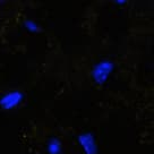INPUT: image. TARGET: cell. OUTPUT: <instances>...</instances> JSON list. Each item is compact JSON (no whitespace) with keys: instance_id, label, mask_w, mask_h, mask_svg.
<instances>
[{"instance_id":"4","label":"cell","mask_w":154,"mask_h":154,"mask_svg":"<svg viewBox=\"0 0 154 154\" xmlns=\"http://www.w3.org/2000/svg\"><path fill=\"white\" fill-rule=\"evenodd\" d=\"M47 152L48 154H63V144L59 138L51 137L47 144Z\"/></svg>"},{"instance_id":"6","label":"cell","mask_w":154,"mask_h":154,"mask_svg":"<svg viewBox=\"0 0 154 154\" xmlns=\"http://www.w3.org/2000/svg\"><path fill=\"white\" fill-rule=\"evenodd\" d=\"M115 2L118 6H125L126 4H127V1H126V0H116Z\"/></svg>"},{"instance_id":"2","label":"cell","mask_w":154,"mask_h":154,"mask_svg":"<svg viewBox=\"0 0 154 154\" xmlns=\"http://www.w3.org/2000/svg\"><path fill=\"white\" fill-rule=\"evenodd\" d=\"M25 94L22 91L14 90L7 93H4L0 96V108L6 111H10L16 109L20 106V103L24 101Z\"/></svg>"},{"instance_id":"5","label":"cell","mask_w":154,"mask_h":154,"mask_svg":"<svg viewBox=\"0 0 154 154\" xmlns=\"http://www.w3.org/2000/svg\"><path fill=\"white\" fill-rule=\"evenodd\" d=\"M24 27L27 32L33 33V34L40 33V31H41L38 24L35 22V20H33V19H25L24 20Z\"/></svg>"},{"instance_id":"1","label":"cell","mask_w":154,"mask_h":154,"mask_svg":"<svg viewBox=\"0 0 154 154\" xmlns=\"http://www.w3.org/2000/svg\"><path fill=\"white\" fill-rule=\"evenodd\" d=\"M115 63L109 59H102L93 66L91 72L92 81L96 85H103L108 82L112 72H115Z\"/></svg>"},{"instance_id":"3","label":"cell","mask_w":154,"mask_h":154,"mask_svg":"<svg viewBox=\"0 0 154 154\" xmlns=\"http://www.w3.org/2000/svg\"><path fill=\"white\" fill-rule=\"evenodd\" d=\"M77 142L82 147L84 154H97L99 146L95 136L91 131H83L77 136Z\"/></svg>"}]
</instances>
